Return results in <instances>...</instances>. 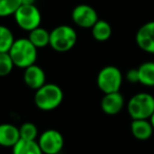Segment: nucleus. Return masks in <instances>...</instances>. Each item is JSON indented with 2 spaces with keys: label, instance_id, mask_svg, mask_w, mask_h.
Masks as SVG:
<instances>
[{
  "label": "nucleus",
  "instance_id": "nucleus-1",
  "mask_svg": "<svg viewBox=\"0 0 154 154\" xmlns=\"http://www.w3.org/2000/svg\"><path fill=\"white\" fill-rule=\"evenodd\" d=\"M9 54L15 66L20 69H26L33 66L37 60V48L29 38L15 39Z\"/></svg>",
  "mask_w": 154,
  "mask_h": 154
},
{
  "label": "nucleus",
  "instance_id": "nucleus-2",
  "mask_svg": "<svg viewBox=\"0 0 154 154\" xmlns=\"http://www.w3.org/2000/svg\"><path fill=\"white\" fill-rule=\"evenodd\" d=\"M63 100V92L58 85L45 84L36 90L34 103L41 111H53L61 105Z\"/></svg>",
  "mask_w": 154,
  "mask_h": 154
},
{
  "label": "nucleus",
  "instance_id": "nucleus-3",
  "mask_svg": "<svg viewBox=\"0 0 154 154\" xmlns=\"http://www.w3.org/2000/svg\"><path fill=\"white\" fill-rule=\"evenodd\" d=\"M77 42V33L70 26H58L50 32V47L58 53L69 52Z\"/></svg>",
  "mask_w": 154,
  "mask_h": 154
},
{
  "label": "nucleus",
  "instance_id": "nucleus-4",
  "mask_svg": "<svg viewBox=\"0 0 154 154\" xmlns=\"http://www.w3.org/2000/svg\"><path fill=\"white\" fill-rule=\"evenodd\" d=\"M127 110L132 119H149L154 112V96L145 92L137 93L128 101Z\"/></svg>",
  "mask_w": 154,
  "mask_h": 154
},
{
  "label": "nucleus",
  "instance_id": "nucleus-5",
  "mask_svg": "<svg viewBox=\"0 0 154 154\" xmlns=\"http://www.w3.org/2000/svg\"><path fill=\"white\" fill-rule=\"evenodd\" d=\"M96 84L103 94L119 92L122 85V73L117 66H107L97 74Z\"/></svg>",
  "mask_w": 154,
  "mask_h": 154
},
{
  "label": "nucleus",
  "instance_id": "nucleus-6",
  "mask_svg": "<svg viewBox=\"0 0 154 154\" xmlns=\"http://www.w3.org/2000/svg\"><path fill=\"white\" fill-rule=\"evenodd\" d=\"M14 18L21 30L31 32L40 26L41 13L35 5H21L14 14Z\"/></svg>",
  "mask_w": 154,
  "mask_h": 154
},
{
  "label": "nucleus",
  "instance_id": "nucleus-7",
  "mask_svg": "<svg viewBox=\"0 0 154 154\" xmlns=\"http://www.w3.org/2000/svg\"><path fill=\"white\" fill-rule=\"evenodd\" d=\"M37 143L43 154H58L63 148L64 139L58 130L49 129L39 135Z\"/></svg>",
  "mask_w": 154,
  "mask_h": 154
},
{
  "label": "nucleus",
  "instance_id": "nucleus-8",
  "mask_svg": "<svg viewBox=\"0 0 154 154\" xmlns=\"http://www.w3.org/2000/svg\"><path fill=\"white\" fill-rule=\"evenodd\" d=\"M72 20L77 26L82 29H92L98 20L96 10L88 5H78L72 11Z\"/></svg>",
  "mask_w": 154,
  "mask_h": 154
},
{
  "label": "nucleus",
  "instance_id": "nucleus-9",
  "mask_svg": "<svg viewBox=\"0 0 154 154\" xmlns=\"http://www.w3.org/2000/svg\"><path fill=\"white\" fill-rule=\"evenodd\" d=\"M135 41L139 49L143 52L154 54V20L146 22L138 29Z\"/></svg>",
  "mask_w": 154,
  "mask_h": 154
},
{
  "label": "nucleus",
  "instance_id": "nucleus-10",
  "mask_svg": "<svg viewBox=\"0 0 154 154\" xmlns=\"http://www.w3.org/2000/svg\"><path fill=\"white\" fill-rule=\"evenodd\" d=\"M23 82L32 90H38L45 85V73L42 68L36 63L24 69Z\"/></svg>",
  "mask_w": 154,
  "mask_h": 154
},
{
  "label": "nucleus",
  "instance_id": "nucleus-11",
  "mask_svg": "<svg viewBox=\"0 0 154 154\" xmlns=\"http://www.w3.org/2000/svg\"><path fill=\"white\" fill-rule=\"evenodd\" d=\"M125 106V98L119 92L105 94L101 98L100 108L107 115H116L122 110Z\"/></svg>",
  "mask_w": 154,
  "mask_h": 154
},
{
  "label": "nucleus",
  "instance_id": "nucleus-12",
  "mask_svg": "<svg viewBox=\"0 0 154 154\" xmlns=\"http://www.w3.org/2000/svg\"><path fill=\"white\" fill-rule=\"evenodd\" d=\"M20 140L19 128L12 124L0 125V146L13 148Z\"/></svg>",
  "mask_w": 154,
  "mask_h": 154
},
{
  "label": "nucleus",
  "instance_id": "nucleus-13",
  "mask_svg": "<svg viewBox=\"0 0 154 154\" xmlns=\"http://www.w3.org/2000/svg\"><path fill=\"white\" fill-rule=\"evenodd\" d=\"M131 133L138 140H147L153 134V127L148 119H133L131 122Z\"/></svg>",
  "mask_w": 154,
  "mask_h": 154
},
{
  "label": "nucleus",
  "instance_id": "nucleus-14",
  "mask_svg": "<svg viewBox=\"0 0 154 154\" xmlns=\"http://www.w3.org/2000/svg\"><path fill=\"white\" fill-rule=\"evenodd\" d=\"M138 82L146 87H154V62H143L137 68Z\"/></svg>",
  "mask_w": 154,
  "mask_h": 154
},
{
  "label": "nucleus",
  "instance_id": "nucleus-15",
  "mask_svg": "<svg viewBox=\"0 0 154 154\" xmlns=\"http://www.w3.org/2000/svg\"><path fill=\"white\" fill-rule=\"evenodd\" d=\"M28 38L37 49H42L50 45V32L41 26L29 32Z\"/></svg>",
  "mask_w": 154,
  "mask_h": 154
},
{
  "label": "nucleus",
  "instance_id": "nucleus-16",
  "mask_svg": "<svg viewBox=\"0 0 154 154\" xmlns=\"http://www.w3.org/2000/svg\"><path fill=\"white\" fill-rule=\"evenodd\" d=\"M92 36L97 41H107L112 35V28L110 23L106 20L98 19L97 22L92 26Z\"/></svg>",
  "mask_w": 154,
  "mask_h": 154
},
{
  "label": "nucleus",
  "instance_id": "nucleus-17",
  "mask_svg": "<svg viewBox=\"0 0 154 154\" xmlns=\"http://www.w3.org/2000/svg\"><path fill=\"white\" fill-rule=\"evenodd\" d=\"M12 149L13 154H43L36 140L20 139Z\"/></svg>",
  "mask_w": 154,
  "mask_h": 154
},
{
  "label": "nucleus",
  "instance_id": "nucleus-18",
  "mask_svg": "<svg viewBox=\"0 0 154 154\" xmlns=\"http://www.w3.org/2000/svg\"><path fill=\"white\" fill-rule=\"evenodd\" d=\"M15 38L8 26L0 24V53H9Z\"/></svg>",
  "mask_w": 154,
  "mask_h": 154
},
{
  "label": "nucleus",
  "instance_id": "nucleus-19",
  "mask_svg": "<svg viewBox=\"0 0 154 154\" xmlns=\"http://www.w3.org/2000/svg\"><path fill=\"white\" fill-rule=\"evenodd\" d=\"M21 5V0H0V17L14 15Z\"/></svg>",
  "mask_w": 154,
  "mask_h": 154
},
{
  "label": "nucleus",
  "instance_id": "nucleus-20",
  "mask_svg": "<svg viewBox=\"0 0 154 154\" xmlns=\"http://www.w3.org/2000/svg\"><path fill=\"white\" fill-rule=\"evenodd\" d=\"M20 139L26 140H36L38 137V129L33 122H24L19 128Z\"/></svg>",
  "mask_w": 154,
  "mask_h": 154
},
{
  "label": "nucleus",
  "instance_id": "nucleus-21",
  "mask_svg": "<svg viewBox=\"0 0 154 154\" xmlns=\"http://www.w3.org/2000/svg\"><path fill=\"white\" fill-rule=\"evenodd\" d=\"M14 64L9 53H0V77L8 76L13 71Z\"/></svg>",
  "mask_w": 154,
  "mask_h": 154
},
{
  "label": "nucleus",
  "instance_id": "nucleus-22",
  "mask_svg": "<svg viewBox=\"0 0 154 154\" xmlns=\"http://www.w3.org/2000/svg\"><path fill=\"white\" fill-rule=\"evenodd\" d=\"M126 78L131 84L138 82V70L137 69H131V70H129L126 74Z\"/></svg>",
  "mask_w": 154,
  "mask_h": 154
},
{
  "label": "nucleus",
  "instance_id": "nucleus-23",
  "mask_svg": "<svg viewBox=\"0 0 154 154\" xmlns=\"http://www.w3.org/2000/svg\"><path fill=\"white\" fill-rule=\"evenodd\" d=\"M22 5H35V0H21Z\"/></svg>",
  "mask_w": 154,
  "mask_h": 154
},
{
  "label": "nucleus",
  "instance_id": "nucleus-24",
  "mask_svg": "<svg viewBox=\"0 0 154 154\" xmlns=\"http://www.w3.org/2000/svg\"><path fill=\"white\" fill-rule=\"evenodd\" d=\"M149 120H150V122H151L152 127H153V129H154V112H153V114L151 115V117L149 118Z\"/></svg>",
  "mask_w": 154,
  "mask_h": 154
}]
</instances>
